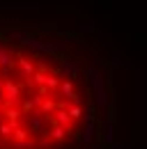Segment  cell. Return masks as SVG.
<instances>
[{"label": "cell", "instance_id": "1", "mask_svg": "<svg viewBox=\"0 0 147 149\" xmlns=\"http://www.w3.org/2000/svg\"><path fill=\"white\" fill-rule=\"evenodd\" d=\"M120 62L64 19L0 21V149H120Z\"/></svg>", "mask_w": 147, "mask_h": 149}]
</instances>
